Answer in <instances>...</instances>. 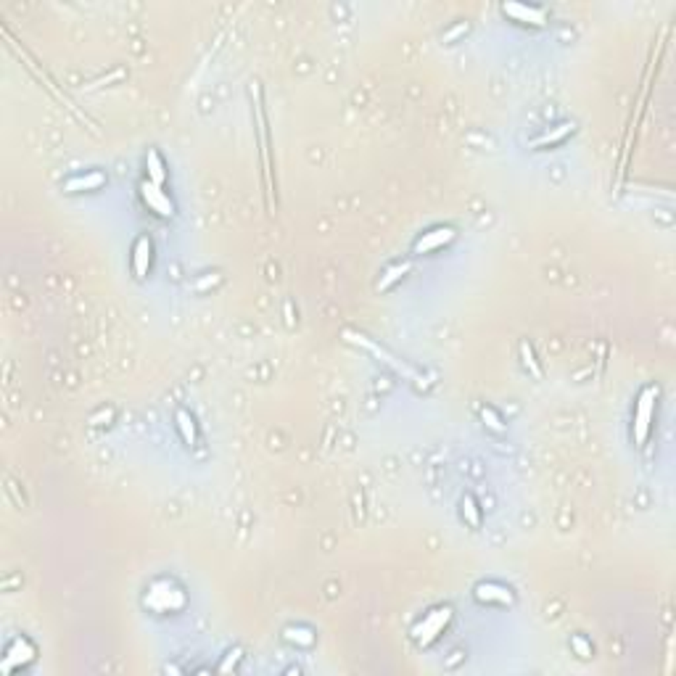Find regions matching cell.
Here are the masks:
<instances>
[{"instance_id":"cell-1","label":"cell","mask_w":676,"mask_h":676,"mask_svg":"<svg viewBox=\"0 0 676 676\" xmlns=\"http://www.w3.org/2000/svg\"><path fill=\"white\" fill-rule=\"evenodd\" d=\"M452 621V608L444 605V608L431 610L428 616H422V621L412 626V640L420 644V647H428L431 642L439 640V634L447 629V624Z\"/></svg>"},{"instance_id":"cell-2","label":"cell","mask_w":676,"mask_h":676,"mask_svg":"<svg viewBox=\"0 0 676 676\" xmlns=\"http://www.w3.org/2000/svg\"><path fill=\"white\" fill-rule=\"evenodd\" d=\"M346 338L352 341V343H357V346H362L365 352H370V354H375L383 365H389L391 370H396L399 375H405V378H409V381H415V383H420V375L418 372L412 370L407 362H402V359H396V357L391 354V352H386L383 346H378L375 341H370L368 336H362V333H354V330H346Z\"/></svg>"},{"instance_id":"cell-3","label":"cell","mask_w":676,"mask_h":676,"mask_svg":"<svg viewBox=\"0 0 676 676\" xmlns=\"http://www.w3.org/2000/svg\"><path fill=\"white\" fill-rule=\"evenodd\" d=\"M655 399H658V389L644 386L637 399V412H634V444L642 447L647 436H650V422H653V412H655Z\"/></svg>"},{"instance_id":"cell-4","label":"cell","mask_w":676,"mask_h":676,"mask_svg":"<svg viewBox=\"0 0 676 676\" xmlns=\"http://www.w3.org/2000/svg\"><path fill=\"white\" fill-rule=\"evenodd\" d=\"M455 227H436V230H428V233H422L418 240H415V246H412V251L415 254H431L436 251V249H444L447 243H452L455 240Z\"/></svg>"},{"instance_id":"cell-5","label":"cell","mask_w":676,"mask_h":676,"mask_svg":"<svg viewBox=\"0 0 676 676\" xmlns=\"http://www.w3.org/2000/svg\"><path fill=\"white\" fill-rule=\"evenodd\" d=\"M140 196H143V201L148 203L159 217H172V214H174V203L169 201V196L159 185H153V183L146 180V183L140 185Z\"/></svg>"},{"instance_id":"cell-6","label":"cell","mask_w":676,"mask_h":676,"mask_svg":"<svg viewBox=\"0 0 676 676\" xmlns=\"http://www.w3.org/2000/svg\"><path fill=\"white\" fill-rule=\"evenodd\" d=\"M502 14L512 16L521 24H531V27H544L547 24V14L537 8V5H523V3H505L502 5Z\"/></svg>"},{"instance_id":"cell-7","label":"cell","mask_w":676,"mask_h":676,"mask_svg":"<svg viewBox=\"0 0 676 676\" xmlns=\"http://www.w3.org/2000/svg\"><path fill=\"white\" fill-rule=\"evenodd\" d=\"M473 597L478 602H497V605H510L515 597H512V592L502 587V584H494V581H484V584H478L473 589Z\"/></svg>"},{"instance_id":"cell-8","label":"cell","mask_w":676,"mask_h":676,"mask_svg":"<svg viewBox=\"0 0 676 676\" xmlns=\"http://www.w3.org/2000/svg\"><path fill=\"white\" fill-rule=\"evenodd\" d=\"M151 256H153V243L151 238L140 236L135 240V249H133V270L137 278H146L151 270Z\"/></svg>"},{"instance_id":"cell-9","label":"cell","mask_w":676,"mask_h":676,"mask_svg":"<svg viewBox=\"0 0 676 676\" xmlns=\"http://www.w3.org/2000/svg\"><path fill=\"white\" fill-rule=\"evenodd\" d=\"M172 597H183V592L172 589L169 584H161V592H156V587H153L151 594L146 597V602H148L151 608L167 613V610H174V608H180V605H183V602H177V600L172 602Z\"/></svg>"},{"instance_id":"cell-10","label":"cell","mask_w":676,"mask_h":676,"mask_svg":"<svg viewBox=\"0 0 676 676\" xmlns=\"http://www.w3.org/2000/svg\"><path fill=\"white\" fill-rule=\"evenodd\" d=\"M106 185V174L103 172H87V174H77L64 183V193H80V190H98Z\"/></svg>"},{"instance_id":"cell-11","label":"cell","mask_w":676,"mask_h":676,"mask_svg":"<svg viewBox=\"0 0 676 676\" xmlns=\"http://www.w3.org/2000/svg\"><path fill=\"white\" fill-rule=\"evenodd\" d=\"M146 172H148V183H153V185L161 188L167 183V167H164V159L159 156L156 148L146 153Z\"/></svg>"},{"instance_id":"cell-12","label":"cell","mask_w":676,"mask_h":676,"mask_svg":"<svg viewBox=\"0 0 676 676\" xmlns=\"http://www.w3.org/2000/svg\"><path fill=\"white\" fill-rule=\"evenodd\" d=\"M574 133V124L571 122H565V124H558L555 130H547L544 135H539L534 143H531V148H544V146H558V143H563L565 137L571 135Z\"/></svg>"},{"instance_id":"cell-13","label":"cell","mask_w":676,"mask_h":676,"mask_svg":"<svg viewBox=\"0 0 676 676\" xmlns=\"http://www.w3.org/2000/svg\"><path fill=\"white\" fill-rule=\"evenodd\" d=\"M174 422H177V431H180V436H183V441H185L188 447H193L196 444V420H193V415L190 412H185V409H177L174 412Z\"/></svg>"},{"instance_id":"cell-14","label":"cell","mask_w":676,"mask_h":676,"mask_svg":"<svg viewBox=\"0 0 676 676\" xmlns=\"http://www.w3.org/2000/svg\"><path fill=\"white\" fill-rule=\"evenodd\" d=\"M409 270H412V264H409V262H405V264H394V267H389V270H386V272H383V275H381V280H378V291H389V288L394 286L396 280H402V278H405V275H407V272H409Z\"/></svg>"},{"instance_id":"cell-15","label":"cell","mask_w":676,"mask_h":676,"mask_svg":"<svg viewBox=\"0 0 676 676\" xmlns=\"http://www.w3.org/2000/svg\"><path fill=\"white\" fill-rule=\"evenodd\" d=\"M460 510H462V518L468 521V526H473V528L481 526V510H478V505H475L473 497H462Z\"/></svg>"},{"instance_id":"cell-16","label":"cell","mask_w":676,"mask_h":676,"mask_svg":"<svg viewBox=\"0 0 676 676\" xmlns=\"http://www.w3.org/2000/svg\"><path fill=\"white\" fill-rule=\"evenodd\" d=\"M286 640L293 644H302V647H309V644H315V634L309 629H302V626H288Z\"/></svg>"},{"instance_id":"cell-17","label":"cell","mask_w":676,"mask_h":676,"mask_svg":"<svg viewBox=\"0 0 676 676\" xmlns=\"http://www.w3.org/2000/svg\"><path fill=\"white\" fill-rule=\"evenodd\" d=\"M521 357H523V365L531 370V375H534V378H541V368H539V362H537V357H534V349H531L528 341H521Z\"/></svg>"},{"instance_id":"cell-18","label":"cell","mask_w":676,"mask_h":676,"mask_svg":"<svg viewBox=\"0 0 676 676\" xmlns=\"http://www.w3.org/2000/svg\"><path fill=\"white\" fill-rule=\"evenodd\" d=\"M481 418H484V422L489 425L491 431H497V433H502V431H505V422H502V418H499L494 409H489V407H484V409H481Z\"/></svg>"},{"instance_id":"cell-19","label":"cell","mask_w":676,"mask_h":676,"mask_svg":"<svg viewBox=\"0 0 676 676\" xmlns=\"http://www.w3.org/2000/svg\"><path fill=\"white\" fill-rule=\"evenodd\" d=\"M571 644H574V647H576V653H578L581 658H589V655H592V647H589V644H587V642H584L581 637H574V640H571Z\"/></svg>"},{"instance_id":"cell-20","label":"cell","mask_w":676,"mask_h":676,"mask_svg":"<svg viewBox=\"0 0 676 676\" xmlns=\"http://www.w3.org/2000/svg\"><path fill=\"white\" fill-rule=\"evenodd\" d=\"M111 415H114V409H98V412L90 418V425H101V420H111Z\"/></svg>"},{"instance_id":"cell-21","label":"cell","mask_w":676,"mask_h":676,"mask_svg":"<svg viewBox=\"0 0 676 676\" xmlns=\"http://www.w3.org/2000/svg\"><path fill=\"white\" fill-rule=\"evenodd\" d=\"M462 32H468V24H460V27H457V30H452V32L447 34L444 40H447V43H452V40H455L457 34H462Z\"/></svg>"},{"instance_id":"cell-22","label":"cell","mask_w":676,"mask_h":676,"mask_svg":"<svg viewBox=\"0 0 676 676\" xmlns=\"http://www.w3.org/2000/svg\"><path fill=\"white\" fill-rule=\"evenodd\" d=\"M214 283H220V275H214V278H212V280H201V283H199V286H196V288H199V291H201V288H206V286H214Z\"/></svg>"}]
</instances>
